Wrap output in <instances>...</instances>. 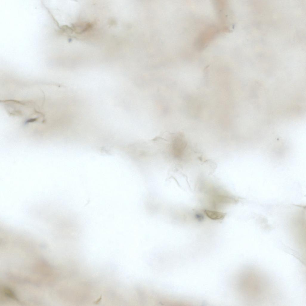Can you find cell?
Wrapping results in <instances>:
<instances>
[{
	"label": "cell",
	"mask_w": 306,
	"mask_h": 306,
	"mask_svg": "<svg viewBox=\"0 0 306 306\" xmlns=\"http://www.w3.org/2000/svg\"><path fill=\"white\" fill-rule=\"evenodd\" d=\"M237 287L244 297L255 299L265 291L264 280L258 273L247 271L243 272L238 277Z\"/></svg>",
	"instance_id": "6da1fadb"
},
{
	"label": "cell",
	"mask_w": 306,
	"mask_h": 306,
	"mask_svg": "<svg viewBox=\"0 0 306 306\" xmlns=\"http://www.w3.org/2000/svg\"><path fill=\"white\" fill-rule=\"evenodd\" d=\"M221 31H224L221 28L215 25L206 27L196 39L195 43L196 48L198 50L203 49Z\"/></svg>",
	"instance_id": "7a4b0ae2"
},
{
	"label": "cell",
	"mask_w": 306,
	"mask_h": 306,
	"mask_svg": "<svg viewBox=\"0 0 306 306\" xmlns=\"http://www.w3.org/2000/svg\"><path fill=\"white\" fill-rule=\"evenodd\" d=\"M204 212L209 218L213 220H221L226 215V214L224 212L207 209L205 210Z\"/></svg>",
	"instance_id": "3957f363"
},
{
	"label": "cell",
	"mask_w": 306,
	"mask_h": 306,
	"mask_svg": "<svg viewBox=\"0 0 306 306\" xmlns=\"http://www.w3.org/2000/svg\"><path fill=\"white\" fill-rule=\"evenodd\" d=\"M203 216L201 214H197L196 215V218L200 221L202 220L203 219Z\"/></svg>",
	"instance_id": "277c9868"
}]
</instances>
